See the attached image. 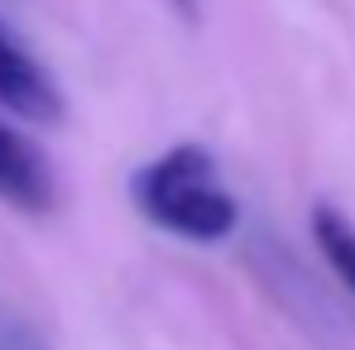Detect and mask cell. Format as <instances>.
<instances>
[{
    "label": "cell",
    "mask_w": 355,
    "mask_h": 350,
    "mask_svg": "<svg viewBox=\"0 0 355 350\" xmlns=\"http://www.w3.org/2000/svg\"><path fill=\"white\" fill-rule=\"evenodd\" d=\"M130 197L144 211V221L197 245L226 240L240 221L236 197L221 187L216 159L202 144H173L168 154L144 164L130 182Z\"/></svg>",
    "instance_id": "cell-1"
},
{
    "label": "cell",
    "mask_w": 355,
    "mask_h": 350,
    "mask_svg": "<svg viewBox=\"0 0 355 350\" xmlns=\"http://www.w3.org/2000/svg\"><path fill=\"white\" fill-rule=\"evenodd\" d=\"M0 106L34 125H53L62 116V91L49 67L34 58L5 24H0Z\"/></svg>",
    "instance_id": "cell-2"
},
{
    "label": "cell",
    "mask_w": 355,
    "mask_h": 350,
    "mask_svg": "<svg viewBox=\"0 0 355 350\" xmlns=\"http://www.w3.org/2000/svg\"><path fill=\"white\" fill-rule=\"evenodd\" d=\"M0 202L24 211V216H49L58 202L49 159L10 120H0Z\"/></svg>",
    "instance_id": "cell-3"
},
{
    "label": "cell",
    "mask_w": 355,
    "mask_h": 350,
    "mask_svg": "<svg viewBox=\"0 0 355 350\" xmlns=\"http://www.w3.org/2000/svg\"><path fill=\"white\" fill-rule=\"evenodd\" d=\"M312 240H317L322 259L331 264V274L355 292V226L341 216V211L317 207V211H312Z\"/></svg>",
    "instance_id": "cell-4"
},
{
    "label": "cell",
    "mask_w": 355,
    "mask_h": 350,
    "mask_svg": "<svg viewBox=\"0 0 355 350\" xmlns=\"http://www.w3.org/2000/svg\"><path fill=\"white\" fill-rule=\"evenodd\" d=\"M0 350H49V346H44V336H39L15 307L0 302Z\"/></svg>",
    "instance_id": "cell-5"
},
{
    "label": "cell",
    "mask_w": 355,
    "mask_h": 350,
    "mask_svg": "<svg viewBox=\"0 0 355 350\" xmlns=\"http://www.w3.org/2000/svg\"><path fill=\"white\" fill-rule=\"evenodd\" d=\"M168 5L178 10V19H187V24H197V19H202V10H197V0H168Z\"/></svg>",
    "instance_id": "cell-6"
}]
</instances>
